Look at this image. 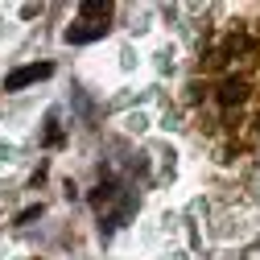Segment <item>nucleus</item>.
Wrapping results in <instances>:
<instances>
[{"label":"nucleus","mask_w":260,"mask_h":260,"mask_svg":"<svg viewBox=\"0 0 260 260\" xmlns=\"http://www.w3.org/2000/svg\"><path fill=\"white\" fill-rule=\"evenodd\" d=\"M54 75V67L50 62H34V67H21V71H13L9 79H5V91H21V87H29V83H42V79H50Z\"/></svg>","instance_id":"f257e3e1"},{"label":"nucleus","mask_w":260,"mask_h":260,"mask_svg":"<svg viewBox=\"0 0 260 260\" xmlns=\"http://www.w3.org/2000/svg\"><path fill=\"white\" fill-rule=\"evenodd\" d=\"M108 34V21H75L67 29V42L71 46H87V42H100Z\"/></svg>","instance_id":"f03ea898"},{"label":"nucleus","mask_w":260,"mask_h":260,"mask_svg":"<svg viewBox=\"0 0 260 260\" xmlns=\"http://www.w3.org/2000/svg\"><path fill=\"white\" fill-rule=\"evenodd\" d=\"M79 13H83V21H108L112 17V0H83Z\"/></svg>","instance_id":"7ed1b4c3"},{"label":"nucleus","mask_w":260,"mask_h":260,"mask_svg":"<svg viewBox=\"0 0 260 260\" xmlns=\"http://www.w3.org/2000/svg\"><path fill=\"white\" fill-rule=\"evenodd\" d=\"M244 95H248V83H236V79H232V83L223 87V104H240Z\"/></svg>","instance_id":"20e7f679"},{"label":"nucleus","mask_w":260,"mask_h":260,"mask_svg":"<svg viewBox=\"0 0 260 260\" xmlns=\"http://www.w3.org/2000/svg\"><path fill=\"white\" fill-rule=\"evenodd\" d=\"M112 199H116V186H112V182H108V186H95V190H91V203H95V207H108Z\"/></svg>","instance_id":"39448f33"},{"label":"nucleus","mask_w":260,"mask_h":260,"mask_svg":"<svg viewBox=\"0 0 260 260\" xmlns=\"http://www.w3.org/2000/svg\"><path fill=\"white\" fill-rule=\"evenodd\" d=\"M46 141H50V145H58V141H62V133H58V116H50V128H46Z\"/></svg>","instance_id":"423d86ee"},{"label":"nucleus","mask_w":260,"mask_h":260,"mask_svg":"<svg viewBox=\"0 0 260 260\" xmlns=\"http://www.w3.org/2000/svg\"><path fill=\"white\" fill-rule=\"evenodd\" d=\"M38 215H42V207H25V211H21V215H17V223H34V219H38Z\"/></svg>","instance_id":"0eeeda50"}]
</instances>
